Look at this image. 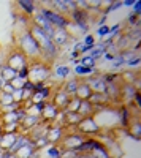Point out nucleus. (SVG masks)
I'll return each instance as SVG.
<instances>
[{
  "label": "nucleus",
  "instance_id": "f257e3e1",
  "mask_svg": "<svg viewBox=\"0 0 141 158\" xmlns=\"http://www.w3.org/2000/svg\"><path fill=\"white\" fill-rule=\"evenodd\" d=\"M40 13H41V15H43V16H45L48 21H49V24H51V25H57L59 29L65 27V25L68 24L65 19H63V16L57 15V13H54V11H49V10H45V8H43Z\"/></svg>",
  "mask_w": 141,
  "mask_h": 158
},
{
  "label": "nucleus",
  "instance_id": "f03ea898",
  "mask_svg": "<svg viewBox=\"0 0 141 158\" xmlns=\"http://www.w3.org/2000/svg\"><path fill=\"white\" fill-rule=\"evenodd\" d=\"M79 125V130L83 131V133H87V135H97L98 133V123L95 122L94 117H86L83 118V120L78 123Z\"/></svg>",
  "mask_w": 141,
  "mask_h": 158
},
{
  "label": "nucleus",
  "instance_id": "7ed1b4c3",
  "mask_svg": "<svg viewBox=\"0 0 141 158\" xmlns=\"http://www.w3.org/2000/svg\"><path fill=\"white\" fill-rule=\"evenodd\" d=\"M21 44L27 49L29 54H38L40 51V46H38V41L32 36V33H25L22 38H21Z\"/></svg>",
  "mask_w": 141,
  "mask_h": 158
},
{
  "label": "nucleus",
  "instance_id": "20e7f679",
  "mask_svg": "<svg viewBox=\"0 0 141 158\" xmlns=\"http://www.w3.org/2000/svg\"><path fill=\"white\" fill-rule=\"evenodd\" d=\"M87 85L91 87V90H95V94H106V82L103 77H95L86 81Z\"/></svg>",
  "mask_w": 141,
  "mask_h": 158
},
{
  "label": "nucleus",
  "instance_id": "39448f33",
  "mask_svg": "<svg viewBox=\"0 0 141 158\" xmlns=\"http://www.w3.org/2000/svg\"><path fill=\"white\" fill-rule=\"evenodd\" d=\"M94 94V92L91 90V87L87 85V82H83V84H78V89H76V98L79 100H89L91 98V95Z\"/></svg>",
  "mask_w": 141,
  "mask_h": 158
},
{
  "label": "nucleus",
  "instance_id": "423d86ee",
  "mask_svg": "<svg viewBox=\"0 0 141 158\" xmlns=\"http://www.w3.org/2000/svg\"><path fill=\"white\" fill-rule=\"evenodd\" d=\"M92 155H94L92 158H111L108 149L103 146V144H100V142H97V146L92 149Z\"/></svg>",
  "mask_w": 141,
  "mask_h": 158
},
{
  "label": "nucleus",
  "instance_id": "0eeeda50",
  "mask_svg": "<svg viewBox=\"0 0 141 158\" xmlns=\"http://www.w3.org/2000/svg\"><path fill=\"white\" fill-rule=\"evenodd\" d=\"M83 138L79 136V135H71V136H68L67 138V141H65V144H67V147L68 149H71V150H76L81 144H83Z\"/></svg>",
  "mask_w": 141,
  "mask_h": 158
},
{
  "label": "nucleus",
  "instance_id": "6e6552de",
  "mask_svg": "<svg viewBox=\"0 0 141 158\" xmlns=\"http://www.w3.org/2000/svg\"><path fill=\"white\" fill-rule=\"evenodd\" d=\"M16 133H6L5 136H2V141H0V147L2 149H11V146L15 144V141H16Z\"/></svg>",
  "mask_w": 141,
  "mask_h": 158
},
{
  "label": "nucleus",
  "instance_id": "1a4fd4ad",
  "mask_svg": "<svg viewBox=\"0 0 141 158\" xmlns=\"http://www.w3.org/2000/svg\"><path fill=\"white\" fill-rule=\"evenodd\" d=\"M51 38H54L53 43H56V44H65L67 38H68V33L63 29H57V30H54V33H53Z\"/></svg>",
  "mask_w": 141,
  "mask_h": 158
},
{
  "label": "nucleus",
  "instance_id": "9d476101",
  "mask_svg": "<svg viewBox=\"0 0 141 158\" xmlns=\"http://www.w3.org/2000/svg\"><path fill=\"white\" fill-rule=\"evenodd\" d=\"M78 112H79L83 117L87 115V114H92V112H94V104L89 101V100H81L79 108H78Z\"/></svg>",
  "mask_w": 141,
  "mask_h": 158
},
{
  "label": "nucleus",
  "instance_id": "9b49d317",
  "mask_svg": "<svg viewBox=\"0 0 141 158\" xmlns=\"http://www.w3.org/2000/svg\"><path fill=\"white\" fill-rule=\"evenodd\" d=\"M122 94L125 95V98L129 100V101H133L138 92H136V89L133 87V84H125V85L122 87Z\"/></svg>",
  "mask_w": 141,
  "mask_h": 158
},
{
  "label": "nucleus",
  "instance_id": "f8f14e48",
  "mask_svg": "<svg viewBox=\"0 0 141 158\" xmlns=\"http://www.w3.org/2000/svg\"><path fill=\"white\" fill-rule=\"evenodd\" d=\"M106 49H108V46H106V43H98L97 46H94V49H92V52H91V57L92 59H98V57H101L106 52Z\"/></svg>",
  "mask_w": 141,
  "mask_h": 158
},
{
  "label": "nucleus",
  "instance_id": "ddd939ff",
  "mask_svg": "<svg viewBox=\"0 0 141 158\" xmlns=\"http://www.w3.org/2000/svg\"><path fill=\"white\" fill-rule=\"evenodd\" d=\"M65 114H67V120L65 122H68V123H71V125H78L81 120H83V115L79 114V112H73V111H65Z\"/></svg>",
  "mask_w": 141,
  "mask_h": 158
},
{
  "label": "nucleus",
  "instance_id": "4468645a",
  "mask_svg": "<svg viewBox=\"0 0 141 158\" xmlns=\"http://www.w3.org/2000/svg\"><path fill=\"white\" fill-rule=\"evenodd\" d=\"M30 141L27 139V138H24V136H19V138H16V141H15V144L11 146V149H10V153L11 152H18L19 149H22L24 146H27Z\"/></svg>",
  "mask_w": 141,
  "mask_h": 158
},
{
  "label": "nucleus",
  "instance_id": "2eb2a0df",
  "mask_svg": "<svg viewBox=\"0 0 141 158\" xmlns=\"http://www.w3.org/2000/svg\"><path fill=\"white\" fill-rule=\"evenodd\" d=\"M35 74H38L36 81H41V79H45V77L49 74V71H48L46 67H36V68H33V70L30 71V76H32V77H33Z\"/></svg>",
  "mask_w": 141,
  "mask_h": 158
},
{
  "label": "nucleus",
  "instance_id": "dca6fc26",
  "mask_svg": "<svg viewBox=\"0 0 141 158\" xmlns=\"http://www.w3.org/2000/svg\"><path fill=\"white\" fill-rule=\"evenodd\" d=\"M16 76H18V71H15V70L10 68V67H5L3 71H2V79H3V81H6V82L13 81Z\"/></svg>",
  "mask_w": 141,
  "mask_h": 158
},
{
  "label": "nucleus",
  "instance_id": "f3484780",
  "mask_svg": "<svg viewBox=\"0 0 141 158\" xmlns=\"http://www.w3.org/2000/svg\"><path fill=\"white\" fill-rule=\"evenodd\" d=\"M75 73L78 76H86V74H94L95 73V68H86L83 65H76L75 68Z\"/></svg>",
  "mask_w": 141,
  "mask_h": 158
},
{
  "label": "nucleus",
  "instance_id": "a211bd4d",
  "mask_svg": "<svg viewBox=\"0 0 141 158\" xmlns=\"http://www.w3.org/2000/svg\"><path fill=\"white\" fill-rule=\"evenodd\" d=\"M60 97H59V100H56V103H57V106H67L68 104V101H70V95L67 94V92H60L59 94Z\"/></svg>",
  "mask_w": 141,
  "mask_h": 158
},
{
  "label": "nucleus",
  "instance_id": "6ab92c4d",
  "mask_svg": "<svg viewBox=\"0 0 141 158\" xmlns=\"http://www.w3.org/2000/svg\"><path fill=\"white\" fill-rule=\"evenodd\" d=\"M79 65H83V67H86V68H95V59H92L91 56L83 57L79 60Z\"/></svg>",
  "mask_w": 141,
  "mask_h": 158
},
{
  "label": "nucleus",
  "instance_id": "aec40b11",
  "mask_svg": "<svg viewBox=\"0 0 141 158\" xmlns=\"http://www.w3.org/2000/svg\"><path fill=\"white\" fill-rule=\"evenodd\" d=\"M19 6H22L27 13H33L35 11V3L30 0H19Z\"/></svg>",
  "mask_w": 141,
  "mask_h": 158
},
{
  "label": "nucleus",
  "instance_id": "412c9836",
  "mask_svg": "<svg viewBox=\"0 0 141 158\" xmlns=\"http://www.w3.org/2000/svg\"><path fill=\"white\" fill-rule=\"evenodd\" d=\"M21 122L24 123V127H25V128H29L30 125L33 127V125H36V123H38V117H36V115H33V117H30V115H25Z\"/></svg>",
  "mask_w": 141,
  "mask_h": 158
},
{
  "label": "nucleus",
  "instance_id": "4be33fe9",
  "mask_svg": "<svg viewBox=\"0 0 141 158\" xmlns=\"http://www.w3.org/2000/svg\"><path fill=\"white\" fill-rule=\"evenodd\" d=\"M43 115H45V117H56V115H57V108L54 106V104L45 106V109H43Z\"/></svg>",
  "mask_w": 141,
  "mask_h": 158
},
{
  "label": "nucleus",
  "instance_id": "5701e85b",
  "mask_svg": "<svg viewBox=\"0 0 141 158\" xmlns=\"http://www.w3.org/2000/svg\"><path fill=\"white\" fill-rule=\"evenodd\" d=\"M56 74L60 76V77H67V76L70 74V68L65 67V65H62V67H57V68H56Z\"/></svg>",
  "mask_w": 141,
  "mask_h": 158
},
{
  "label": "nucleus",
  "instance_id": "b1692460",
  "mask_svg": "<svg viewBox=\"0 0 141 158\" xmlns=\"http://www.w3.org/2000/svg\"><path fill=\"white\" fill-rule=\"evenodd\" d=\"M67 94H76V89H78V81L71 79L70 82H67Z\"/></svg>",
  "mask_w": 141,
  "mask_h": 158
},
{
  "label": "nucleus",
  "instance_id": "393cba45",
  "mask_svg": "<svg viewBox=\"0 0 141 158\" xmlns=\"http://www.w3.org/2000/svg\"><path fill=\"white\" fill-rule=\"evenodd\" d=\"M60 133H62V130L60 128H57V130H53V131H51V133L48 135V141H51V142H54L56 141V138H60Z\"/></svg>",
  "mask_w": 141,
  "mask_h": 158
},
{
  "label": "nucleus",
  "instance_id": "a878e982",
  "mask_svg": "<svg viewBox=\"0 0 141 158\" xmlns=\"http://www.w3.org/2000/svg\"><path fill=\"white\" fill-rule=\"evenodd\" d=\"M0 100H2L3 106H5V103H15V98H13V95H11V94H6V92L0 95Z\"/></svg>",
  "mask_w": 141,
  "mask_h": 158
},
{
  "label": "nucleus",
  "instance_id": "bb28decb",
  "mask_svg": "<svg viewBox=\"0 0 141 158\" xmlns=\"http://www.w3.org/2000/svg\"><path fill=\"white\" fill-rule=\"evenodd\" d=\"M139 62H141V59L136 56L135 59H130V60L124 62V65H127V67H138V65H139Z\"/></svg>",
  "mask_w": 141,
  "mask_h": 158
},
{
  "label": "nucleus",
  "instance_id": "cd10ccee",
  "mask_svg": "<svg viewBox=\"0 0 141 158\" xmlns=\"http://www.w3.org/2000/svg\"><path fill=\"white\" fill-rule=\"evenodd\" d=\"M48 155L51 156V158H60L62 156V153L56 149V147H51V149H48Z\"/></svg>",
  "mask_w": 141,
  "mask_h": 158
},
{
  "label": "nucleus",
  "instance_id": "c85d7f7f",
  "mask_svg": "<svg viewBox=\"0 0 141 158\" xmlns=\"http://www.w3.org/2000/svg\"><path fill=\"white\" fill-rule=\"evenodd\" d=\"M84 44L94 49V46H95V41H94V36H91V35H86V36H84Z\"/></svg>",
  "mask_w": 141,
  "mask_h": 158
},
{
  "label": "nucleus",
  "instance_id": "c756f323",
  "mask_svg": "<svg viewBox=\"0 0 141 158\" xmlns=\"http://www.w3.org/2000/svg\"><path fill=\"white\" fill-rule=\"evenodd\" d=\"M98 36H106V35H109V27L108 25H103V27H100L98 29Z\"/></svg>",
  "mask_w": 141,
  "mask_h": 158
},
{
  "label": "nucleus",
  "instance_id": "7c9ffc66",
  "mask_svg": "<svg viewBox=\"0 0 141 158\" xmlns=\"http://www.w3.org/2000/svg\"><path fill=\"white\" fill-rule=\"evenodd\" d=\"M53 5L59 6L60 10H70V8H68V5H67V2H60V0H56V2H53Z\"/></svg>",
  "mask_w": 141,
  "mask_h": 158
},
{
  "label": "nucleus",
  "instance_id": "2f4dec72",
  "mask_svg": "<svg viewBox=\"0 0 141 158\" xmlns=\"http://www.w3.org/2000/svg\"><path fill=\"white\" fill-rule=\"evenodd\" d=\"M111 6L106 10V13H109V11H114V10H118L119 6H122V2H114V3H109Z\"/></svg>",
  "mask_w": 141,
  "mask_h": 158
},
{
  "label": "nucleus",
  "instance_id": "473e14b6",
  "mask_svg": "<svg viewBox=\"0 0 141 158\" xmlns=\"http://www.w3.org/2000/svg\"><path fill=\"white\" fill-rule=\"evenodd\" d=\"M27 74H29V71H27V68H22L19 73H18V79H25V77H27Z\"/></svg>",
  "mask_w": 141,
  "mask_h": 158
},
{
  "label": "nucleus",
  "instance_id": "72a5a7b5",
  "mask_svg": "<svg viewBox=\"0 0 141 158\" xmlns=\"http://www.w3.org/2000/svg\"><path fill=\"white\" fill-rule=\"evenodd\" d=\"M3 90L6 92V94H11V95H13V92H15L16 89H15V87H13L11 84H3Z\"/></svg>",
  "mask_w": 141,
  "mask_h": 158
},
{
  "label": "nucleus",
  "instance_id": "f704fd0d",
  "mask_svg": "<svg viewBox=\"0 0 141 158\" xmlns=\"http://www.w3.org/2000/svg\"><path fill=\"white\" fill-rule=\"evenodd\" d=\"M122 65H124V59H118V60H114L113 62V68H119V67H122Z\"/></svg>",
  "mask_w": 141,
  "mask_h": 158
},
{
  "label": "nucleus",
  "instance_id": "c9c22d12",
  "mask_svg": "<svg viewBox=\"0 0 141 158\" xmlns=\"http://www.w3.org/2000/svg\"><path fill=\"white\" fill-rule=\"evenodd\" d=\"M43 144H45V146L48 144V139H46V138H41V139H38V141L35 142V146H36V147H43Z\"/></svg>",
  "mask_w": 141,
  "mask_h": 158
},
{
  "label": "nucleus",
  "instance_id": "e433bc0d",
  "mask_svg": "<svg viewBox=\"0 0 141 158\" xmlns=\"http://www.w3.org/2000/svg\"><path fill=\"white\" fill-rule=\"evenodd\" d=\"M133 5H135V15L138 16V15H139V11H141V3L138 2V0H135Z\"/></svg>",
  "mask_w": 141,
  "mask_h": 158
},
{
  "label": "nucleus",
  "instance_id": "4c0bfd02",
  "mask_svg": "<svg viewBox=\"0 0 141 158\" xmlns=\"http://www.w3.org/2000/svg\"><path fill=\"white\" fill-rule=\"evenodd\" d=\"M124 77H129V81H127V84H130V82H133L135 74H133V73H125V74H124Z\"/></svg>",
  "mask_w": 141,
  "mask_h": 158
},
{
  "label": "nucleus",
  "instance_id": "58836bf2",
  "mask_svg": "<svg viewBox=\"0 0 141 158\" xmlns=\"http://www.w3.org/2000/svg\"><path fill=\"white\" fill-rule=\"evenodd\" d=\"M129 22H130V24H136V22H138V16H136V15H130V16H129Z\"/></svg>",
  "mask_w": 141,
  "mask_h": 158
},
{
  "label": "nucleus",
  "instance_id": "ea45409f",
  "mask_svg": "<svg viewBox=\"0 0 141 158\" xmlns=\"http://www.w3.org/2000/svg\"><path fill=\"white\" fill-rule=\"evenodd\" d=\"M101 57H103L105 60H114V56H113V54H109V52H105V54L101 56Z\"/></svg>",
  "mask_w": 141,
  "mask_h": 158
},
{
  "label": "nucleus",
  "instance_id": "a19ab883",
  "mask_svg": "<svg viewBox=\"0 0 141 158\" xmlns=\"http://www.w3.org/2000/svg\"><path fill=\"white\" fill-rule=\"evenodd\" d=\"M135 101H136V106H138V108H141V95H139V94H136Z\"/></svg>",
  "mask_w": 141,
  "mask_h": 158
},
{
  "label": "nucleus",
  "instance_id": "79ce46f5",
  "mask_svg": "<svg viewBox=\"0 0 141 158\" xmlns=\"http://www.w3.org/2000/svg\"><path fill=\"white\" fill-rule=\"evenodd\" d=\"M105 22H106V18H105V16H101V18H100V21H98L100 27H103V25H105Z\"/></svg>",
  "mask_w": 141,
  "mask_h": 158
},
{
  "label": "nucleus",
  "instance_id": "37998d69",
  "mask_svg": "<svg viewBox=\"0 0 141 158\" xmlns=\"http://www.w3.org/2000/svg\"><path fill=\"white\" fill-rule=\"evenodd\" d=\"M122 5H127V6H129V5H133V0H125V2H122Z\"/></svg>",
  "mask_w": 141,
  "mask_h": 158
},
{
  "label": "nucleus",
  "instance_id": "c03bdc74",
  "mask_svg": "<svg viewBox=\"0 0 141 158\" xmlns=\"http://www.w3.org/2000/svg\"><path fill=\"white\" fill-rule=\"evenodd\" d=\"M76 57H78V51H73V52H71V59L75 60Z\"/></svg>",
  "mask_w": 141,
  "mask_h": 158
},
{
  "label": "nucleus",
  "instance_id": "a18cd8bd",
  "mask_svg": "<svg viewBox=\"0 0 141 158\" xmlns=\"http://www.w3.org/2000/svg\"><path fill=\"white\" fill-rule=\"evenodd\" d=\"M0 89H3V79H0Z\"/></svg>",
  "mask_w": 141,
  "mask_h": 158
},
{
  "label": "nucleus",
  "instance_id": "49530a36",
  "mask_svg": "<svg viewBox=\"0 0 141 158\" xmlns=\"http://www.w3.org/2000/svg\"><path fill=\"white\" fill-rule=\"evenodd\" d=\"M0 155H2V147H0Z\"/></svg>",
  "mask_w": 141,
  "mask_h": 158
},
{
  "label": "nucleus",
  "instance_id": "de8ad7c7",
  "mask_svg": "<svg viewBox=\"0 0 141 158\" xmlns=\"http://www.w3.org/2000/svg\"><path fill=\"white\" fill-rule=\"evenodd\" d=\"M0 131H2V130H0Z\"/></svg>",
  "mask_w": 141,
  "mask_h": 158
}]
</instances>
